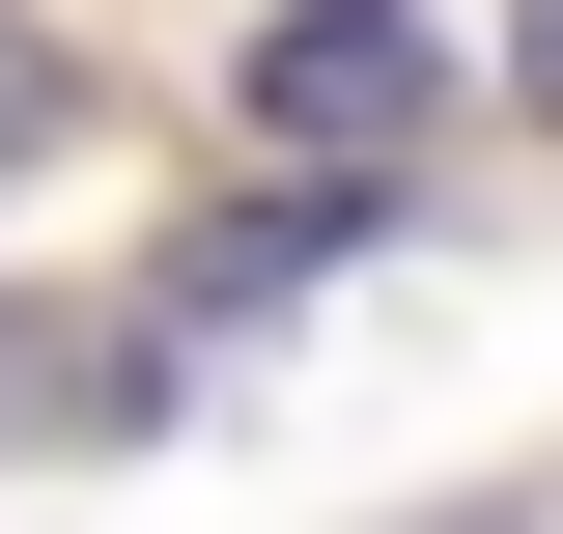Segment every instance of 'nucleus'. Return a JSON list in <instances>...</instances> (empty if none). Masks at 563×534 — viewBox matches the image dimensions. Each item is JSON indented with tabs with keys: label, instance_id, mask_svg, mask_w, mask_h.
<instances>
[{
	"label": "nucleus",
	"instance_id": "1",
	"mask_svg": "<svg viewBox=\"0 0 563 534\" xmlns=\"http://www.w3.org/2000/svg\"><path fill=\"white\" fill-rule=\"evenodd\" d=\"M422 113H451V57H422L395 0H282L254 29V141L282 169H422Z\"/></svg>",
	"mask_w": 563,
	"mask_h": 534
},
{
	"label": "nucleus",
	"instance_id": "2",
	"mask_svg": "<svg viewBox=\"0 0 563 534\" xmlns=\"http://www.w3.org/2000/svg\"><path fill=\"white\" fill-rule=\"evenodd\" d=\"M141 422H169V366L113 310H0V450H141Z\"/></svg>",
	"mask_w": 563,
	"mask_h": 534
},
{
	"label": "nucleus",
	"instance_id": "3",
	"mask_svg": "<svg viewBox=\"0 0 563 534\" xmlns=\"http://www.w3.org/2000/svg\"><path fill=\"white\" fill-rule=\"evenodd\" d=\"M57 113H85V85H57V29H0V169H57Z\"/></svg>",
	"mask_w": 563,
	"mask_h": 534
},
{
	"label": "nucleus",
	"instance_id": "4",
	"mask_svg": "<svg viewBox=\"0 0 563 534\" xmlns=\"http://www.w3.org/2000/svg\"><path fill=\"white\" fill-rule=\"evenodd\" d=\"M507 85H536V113H563V0H507Z\"/></svg>",
	"mask_w": 563,
	"mask_h": 534
}]
</instances>
